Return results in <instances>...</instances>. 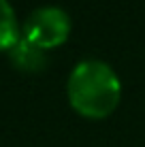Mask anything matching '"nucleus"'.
I'll use <instances>...</instances> for the list:
<instances>
[{
  "label": "nucleus",
  "instance_id": "nucleus-4",
  "mask_svg": "<svg viewBox=\"0 0 145 147\" xmlns=\"http://www.w3.org/2000/svg\"><path fill=\"white\" fill-rule=\"evenodd\" d=\"M22 38L17 15L9 0H0V51H9Z\"/></svg>",
  "mask_w": 145,
  "mask_h": 147
},
{
  "label": "nucleus",
  "instance_id": "nucleus-2",
  "mask_svg": "<svg viewBox=\"0 0 145 147\" xmlns=\"http://www.w3.org/2000/svg\"><path fill=\"white\" fill-rule=\"evenodd\" d=\"M68 34H71V17L64 9L53 4L34 9L22 26V36L45 51L66 43Z\"/></svg>",
  "mask_w": 145,
  "mask_h": 147
},
{
  "label": "nucleus",
  "instance_id": "nucleus-1",
  "mask_svg": "<svg viewBox=\"0 0 145 147\" xmlns=\"http://www.w3.org/2000/svg\"><path fill=\"white\" fill-rule=\"evenodd\" d=\"M71 107L88 119H105L117 109L122 98V81L103 60H81L66 81Z\"/></svg>",
  "mask_w": 145,
  "mask_h": 147
},
{
  "label": "nucleus",
  "instance_id": "nucleus-3",
  "mask_svg": "<svg viewBox=\"0 0 145 147\" xmlns=\"http://www.w3.org/2000/svg\"><path fill=\"white\" fill-rule=\"evenodd\" d=\"M9 58H11L13 66H17L19 70H26V73H36V70H43L47 66L45 49L36 47L24 36L9 49Z\"/></svg>",
  "mask_w": 145,
  "mask_h": 147
}]
</instances>
